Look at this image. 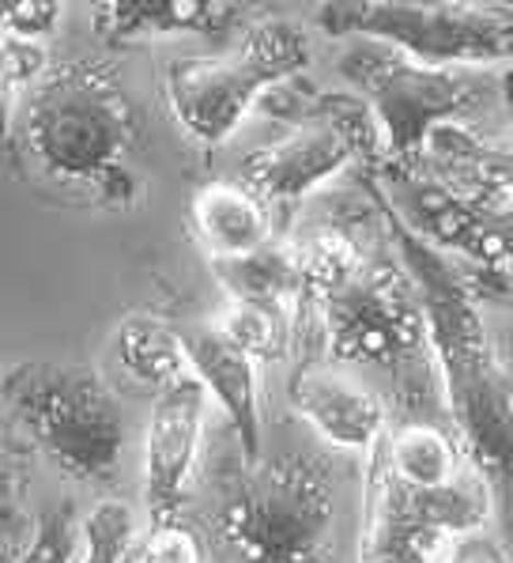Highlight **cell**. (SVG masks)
<instances>
[{"label":"cell","mask_w":513,"mask_h":563,"mask_svg":"<svg viewBox=\"0 0 513 563\" xmlns=\"http://www.w3.org/2000/svg\"><path fill=\"white\" fill-rule=\"evenodd\" d=\"M8 159L15 178L54 205L99 212L141 205L144 125L114 60H54L8 107Z\"/></svg>","instance_id":"6da1fadb"},{"label":"cell","mask_w":513,"mask_h":563,"mask_svg":"<svg viewBox=\"0 0 513 563\" xmlns=\"http://www.w3.org/2000/svg\"><path fill=\"white\" fill-rule=\"evenodd\" d=\"M355 186L367 189V197L378 205L389 242L420 288L449 428L460 439L468 465L480 473V481L491 492L499 537L513 556V375L494 356L480 299L468 288L460 268L400 220L378 170L359 167Z\"/></svg>","instance_id":"7a4b0ae2"},{"label":"cell","mask_w":513,"mask_h":563,"mask_svg":"<svg viewBox=\"0 0 513 563\" xmlns=\"http://www.w3.org/2000/svg\"><path fill=\"white\" fill-rule=\"evenodd\" d=\"M208 481V530L234 563H336L341 507L325 450L276 446L231 462Z\"/></svg>","instance_id":"3957f363"},{"label":"cell","mask_w":513,"mask_h":563,"mask_svg":"<svg viewBox=\"0 0 513 563\" xmlns=\"http://www.w3.org/2000/svg\"><path fill=\"white\" fill-rule=\"evenodd\" d=\"M260 114L280 121L283 133L242 159L238 181L272 208L283 239L294 235L302 201L325 181L386 163L378 118L355 91H317L294 76L265 95Z\"/></svg>","instance_id":"277c9868"},{"label":"cell","mask_w":513,"mask_h":563,"mask_svg":"<svg viewBox=\"0 0 513 563\" xmlns=\"http://www.w3.org/2000/svg\"><path fill=\"white\" fill-rule=\"evenodd\" d=\"M8 431L80 484H114L129 420L99 367L76 360H15L0 378Z\"/></svg>","instance_id":"5b68a950"},{"label":"cell","mask_w":513,"mask_h":563,"mask_svg":"<svg viewBox=\"0 0 513 563\" xmlns=\"http://www.w3.org/2000/svg\"><path fill=\"white\" fill-rule=\"evenodd\" d=\"M400 220L457 268L476 299L513 307V194L465 170L373 167Z\"/></svg>","instance_id":"8992f818"},{"label":"cell","mask_w":513,"mask_h":563,"mask_svg":"<svg viewBox=\"0 0 513 563\" xmlns=\"http://www.w3.org/2000/svg\"><path fill=\"white\" fill-rule=\"evenodd\" d=\"M310 38L287 15H257L231 54L178 57L163 73V95L178 129L200 148L231 141L265 95L302 76Z\"/></svg>","instance_id":"52a82bcc"},{"label":"cell","mask_w":513,"mask_h":563,"mask_svg":"<svg viewBox=\"0 0 513 563\" xmlns=\"http://www.w3.org/2000/svg\"><path fill=\"white\" fill-rule=\"evenodd\" d=\"M341 76L373 110L386 136V163L397 170H415L438 129L460 125V118L499 95V80L476 68H434L370 38H352Z\"/></svg>","instance_id":"ba28073f"},{"label":"cell","mask_w":513,"mask_h":563,"mask_svg":"<svg viewBox=\"0 0 513 563\" xmlns=\"http://www.w3.org/2000/svg\"><path fill=\"white\" fill-rule=\"evenodd\" d=\"M317 325L328 360L341 367L373 363L412 378L427 375L434 363L427 310L397 250L386 254L381 246H370L363 265L321 299Z\"/></svg>","instance_id":"9c48e42d"},{"label":"cell","mask_w":513,"mask_h":563,"mask_svg":"<svg viewBox=\"0 0 513 563\" xmlns=\"http://www.w3.org/2000/svg\"><path fill=\"white\" fill-rule=\"evenodd\" d=\"M317 27L333 38H370L404 49L434 68H476L513 60V4L480 0H378V4H321Z\"/></svg>","instance_id":"30bf717a"},{"label":"cell","mask_w":513,"mask_h":563,"mask_svg":"<svg viewBox=\"0 0 513 563\" xmlns=\"http://www.w3.org/2000/svg\"><path fill=\"white\" fill-rule=\"evenodd\" d=\"M208 389L197 375L155 394L144 431V507L147 530L181 526V510L193 488V465L204 439Z\"/></svg>","instance_id":"8fae6325"},{"label":"cell","mask_w":513,"mask_h":563,"mask_svg":"<svg viewBox=\"0 0 513 563\" xmlns=\"http://www.w3.org/2000/svg\"><path fill=\"white\" fill-rule=\"evenodd\" d=\"M287 397L294 412L317 431L333 450L370 454L389 431V416L381 397L333 360H302L291 367Z\"/></svg>","instance_id":"7c38bea8"},{"label":"cell","mask_w":513,"mask_h":563,"mask_svg":"<svg viewBox=\"0 0 513 563\" xmlns=\"http://www.w3.org/2000/svg\"><path fill=\"white\" fill-rule=\"evenodd\" d=\"M193 375L204 383L208 397H215L231 420L234 446L246 462H257L265 454V423H260L257 401V363L238 352L215 325H200L186 333Z\"/></svg>","instance_id":"4fadbf2b"},{"label":"cell","mask_w":513,"mask_h":563,"mask_svg":"<svg viewBox=\"0 0 513 563\" xmlns=\"http://www.w3.org/2000/svg\"><path fill=\"white\" fill-rule=\"evenodd\" d=\"M246 4L212 0H110L91 4V27L107 46H133L167 34H208L220 38L246 15Z\"/></svg>","instance_id":"5bb4252c"},{"label":"cell","mask_w":513,"mask_h":563,"mask_svg":"<svg viewBox=\"0 0 513 563\" xmlns=\"http://www.w3.org/2000/svg\"><path fill=\"white\" fill-rule=\"evenodd\" d=\"M197 242L208 250V262L257 254L260 246L283 239L272 208H268L249 186L238 178L208 181L189 201Z\"/></svg>","instance_id":"9a60e30c"},{"label":"cell","mask_w":513,"mask_h":563,"mask_svg":"<svg viewBox=\"0 0 513 563\" xmlns=\"http://www.w3.org/2000/svg\"><path fill=\"white\" fill-rule=\"evenodd\" d=\"M449 544L420 526L393 488L373 465H367L363 481V533H359V563H442Z\"/></svg>","instance_id":"2e32d148"},{"label":"cell","mask_w":513,"mask_h":563,"mask_svg":"<svg viewBox=\"0 0 513 563\" xmlns=\"http://www.w3.org/2000/svg\"><path fill=\"white\" fill-rule=\"evenodd\" d=\"M499 99L506 118L494 129L480 125H446L434 133L423 163L431 167H449V170H465L483 181L510 189L513 194V68L499 80Z\"/></svg>","instance_id":"e0dca14e"},{"label":"cell","mask_w":513,"mask_h":563,"mask_svg":"<svg viewBox=\"0 0 513 563\" xmlns=\"http://www.w3.org/2000/svg\"><path fill=\"white\" fill-rule=\"evenodd\" d=\"M114 360L133 383H141L155 394H163L167 386L181 383V378L193 375V360H189V341L181 329H174L167 318L136 314L121 318L114 329Z\"/></svg>","instance_id":"ac0fdd59"},{"label":"cell","mask_w":513,"mask_h":563,"mask_svg":"<svg viewBox=\"0 0 513 563\" xmlns=\"http://www.w3.org/2000/svg\"><path fill=\"white\" fill-rule=\"evenodd\" d=\"M381 454L408 488H446L472 470L454 428H442L434 420H400L381 435Z\"/></svg>","instance_id":"d6986e66"},{"label":"cell","mask_w":513,"mask_h":563,"mask_svg":"<svg viewBox=\"0 0 513 563\" xmlns=\"http://www.w3.org/2000/svg\"><path fill=\"white\" fill-rule=\"evenodd\" d=\"M208 265H212L215 284L223 288V299L280 302V307H291L294 314V299H299V246H294V235L268 242L257 254Z\"/></svg>","instance_id":"ffe728a7"},{"label":"cell","mask_w":513,"mask_h":563,"mask_svg":"<svg viewBox=\"0 0 513 563\" xmlns=\"http://www.w3.org/2000/svg\"><path fill=\"white\" fill-rule=\"evenodd\" d=\"M212 325L227 336L234 349L246 352L257 367L280 363L287 360V352H294V314L291 307H280V302L227 299Z\"/></svg>","instance_id":"44dd1931"},{"label":"cell","mask_w":513,"mask_h":563,"mask_svg":"<svg viewBox=\"0 0 513 563\" xmlns=\"http://www.w3.org/2000/svg\"><path fill=\"white\" fill-rule=\"evenodd\" d=\"M136 541L133 515L121 499H102L83 518V552L80 563H125L129 544Z\"/></svg>","instance_id":"7402d4cb"},{"label":"cell","mask_w":513,"mask_h":563,"mask_svg":"<svg viewBox=\"0 0 513 563\" xmlns=\"http://www.w3.org/2000/svg\"><path fill=\"white\" fill-rule=\"evenodd\" d=\"M83 552V522L73 504H60L38 518V533L12 563H80Z\"/></svg>","instance_id":"603a6c76"},{"label":"cell","mask_w":513,"mask_h":563,"mask_svg":"<svg viewBox=\"0 0 513 563\" xmlns=\"http://www.w3.org/2000/svg\"><path fill=\"white\" fill-rule=\"evenodd\" d=\"M49 46L46 42H31V38H15V34H4L0 38V80H4V107H15V102L27 95L42 76L49 73Z\"/></svg>","instance_id":"cb8c5ba5"},{"label":"cell","mask_w":513,"mask_h":563,"mask_svg":"<svg viewBox=\"0 0 513 563\" xmlns=\"http://www.w3.org/2000/svg\"><path fill=\"white\" fill-rule=\"evenodd\" d=\"M125 563H208V552L189 530L167 526V530H144L136 537L125 552Z\"/></svg>","instance_id":"d4e9b609"},{"label":"cell","mask_w":513,"mask_h":563,"mask_svg":"<svg viewBox=\"0 0 513 563\" xmlns=\"http://www.w3.org/2000/svg\"><path fill=\"white\" fill-rule=\"evenodd\" d=\"M60 12L65 8L54 0H15V4L0 8V23H4V34H15V38L49 42L60 23Z\"/></svg>","instance_id":"484cf974"},{"label":"cell","mask_w":513,"mask_h":563,"mask_svg":"<svg viewBox=\"0 0 513 563\" xmlns=\"http://www.w3.org/2000/svg\"><path fill=\"white\" fill-rule=\"evenodd\" d=\"M442 563H513V556L502 537H494L491 530H476L457 537Z\"/></svg>","instance_id":"4316f807"}]
</instances>
